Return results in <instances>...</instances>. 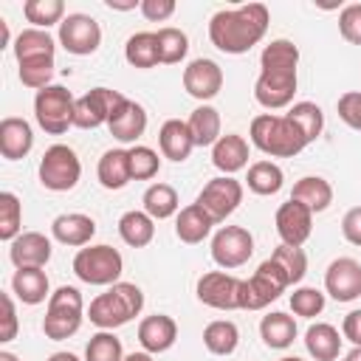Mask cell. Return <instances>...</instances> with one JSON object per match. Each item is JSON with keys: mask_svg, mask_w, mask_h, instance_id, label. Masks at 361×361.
I'll return each mask as SVG.
<instances>
[{"mask_svg": "<svg viewBox=\"0 0 361 361\" xmlns=\"http://www.w3.org/2000/svg\"><path fill=\"white\" fill-rule=\"evenodd\" d=\"M271 14L265 3L223 8L209 20V39L223 54H248L268 31Z\"/></svg>", "mask_w": 361, "mask_h": 361, "instance_id": "cell-1", "label": "cell"}, {"mask_svg": "<svg viewBox=\"0 0 361 361\" xmlns=\"http://www.w3.org/2000/svg\"><path fill=\"white\" fill-rule=\"evenodd\" d=\"M248 135H251V144L271 158H293L307 147L302 130L288 116H274V113L254 116Z\"/></svg>", "mask_w": 361, "mask_h": 361, "instance_id": "cell-2", "label": "cell"}, {"mask_svg": "<svg viewBox=\"0 0 361 361\" xmlns=\"http://www.w3.org/2000/svg\"><path fill=\"white\" fill-rule=\"evenodd\" d=\"M141 307H144L141 288L135 282H116L90 302L87 319L99 330H116V327L127 324L130 319H135L141 313Z\"/></svg>", "mask_w": 361, "mask_h": 361, "instance_id": "cell-3", "label": "cell"}, {"mask_svg": "<svg viewBox=\"0 0 361 361\" xmlns=\"http://www.w3.org/2000/svg\"><path fill=\"white\" fill-rule=\"evenodd\" d=\"M82 319H85V302H82L79 288L62 285V288H56L48 296V310H45V319H42V333L51 341H65V338H71L82 327Z\"/></svg>", "mask_w": 361, "mask_h": 361, "instance_id": "cell-4", "label": "cell"}, {"mask_svg": "<svg viewBox=\"0 0 361 361\" xmlns=\"http://www.w3.org/2000/svg\"><path fill=\"white\" fill-rule=\"evenodd\" d=\"M288 276L282 274V268L268 257L265 262H259V268L240 282V310H262L271 302H276L285 288H288Z\"/></svg>", "mask_w": 361, "mask_h": 361, "instance_id": "cell-5", "label": "cell"}, {"mask_svg": "<svg viewBox=\"0 0 361 361\" xmlns=\"http://www.w3.org/2000/svg\"><path fill=\"white\" fill-rule=\"evenodd\" d=\"M73 107H76V99L62 85H48L42 90H37V96H34L37 124L48 135H62L73 127Z\"/></svg>", "mask_w": 361, "mask_h": 361, "instance_id": "cell-6", "label": "cell"}, {"mask_svg": "<svg viewBox=\"0 0 361 361\" xmlns=\"http://www.w3.org/2000/svg\"><path fill=\"white\" fill-rule=\"evenodd\" d=\"M121 271L124 259L113 245H87L73 257V274L87 285H116Z\"/></svg>", "mask_w": 361, "mask_h": 361, "instance_id": "cell-7", "label": "cell"}, {"mask_svg": "<svg viewBox=\"0 0 361 361\" xmlns=\"http://www.w3.org/2000/svg\"><path fill=\"white\" fill-rule=\"evenodd\" d=\"M39 183L51 192H71L82 178V161L68 144H54L39 158Z\"/></svg>", "mask_w": 361, "mask_h": 361, "instance_id": "cell-8", "label": "cell"}, {"mask_svg": "<svg viewBox=\"0 0 361 361\" xmlns=\"http://www.w3.org/2000/svg\"><path fill=\"white\" fill-rule=\"evenodd\" d=\"M296 68H262L254 82V99L265 110H282L293 102Z\"/></svg>", "mask_w": 361, "mask_h": 361, "instance_id": "cell-9", "label": "cell"}, {"mask_svg": "<svg viewBox=\"0 0 361 361\" xmlns=\"http://www.w3.org/2000/svg\"><path fill=\"white\" fill-rule=\"evenodd\" d=\"M124 102V96L118 90H110V87H93L87 90L85 96L76 99V107H73V127L79 130H96L102 124L110 121L113 110Z\"/></svg>", "mask_w": 361, "mask_h": 361, "instance_id": "cell-10", "label": "cell"}, {"mask_svg": "<svg viewBox=\"0 0 361 361\" xmlns=\"http://www.w3.org/2000/svg\"><path fill=\"white\" fill-rule=\"evenodd\" d=\"M251 254H254V237L243 226H223L212 237V259L226 271L245 265Z\"/></svg>", "mask_w": 361, "mask_h": 361, "instance_id": "cell-11", "label": "cell"}, {"mask_svg": "<svg viewBox=\"0 0 361 361\" xmlns=\"http://www.w3.org/2000/svg\"><path fill=\"white\" fill-rule=\"evenodd\" d=\"M59 45L73 56H90L102 45V28L90 14H68L59 23Z\"/></svg>", "mask_w": 361, "mask_h": 361, "instance_id": "cell-12", "label": "cell"}, {"mask_svg": "<svg viewBox=\"0 0 361 361\" xmlns=\"http://www.w3.org/2000/svg\"><path fill=\"white\" fill-rule=\"evenodd\" d=\"M195 203H200V206L212 214L214 223H223V220H226L228 214H234L237 206L243 203V183L234 180L231 175L212 178V180L200 189V195H197Z\"/></svg>", "mask_w": 361, "mask_h": 361, "instance_id": "cell-13", "label": "cell"}, {"mask_svg": "<svg viewBox=\"0 0 361 361\" xmlns=\"http://www.w3.org/2000/svg\"><path fill=\"white\" fill-rule=\"evenodd\" d=\"M240 282L237 276L226 274V271H209L197 279V299L206 305V307H214V310H237L240 307Z\"/></svg>", "mask_w": 361, "mask_h": 361, "instance_id": "cell-14", "label": "cell"}, {"mask_svg": "<svg viewBox=\"0 0 361 361\" xmlns=\"http://www.w3.org/2000/svg\"><path fill=\"white\" fill-rule=\"evenodd\" d=\"M324 290L336 302H353L361 296V262L353 257H338L324 271Z\"/></svg>", "mask_w": 361, "mask_h": 361, "instance_id": "cell-15", "label": "cell"}, {"mask_svg": "<svg viewBox=\"0 0 361 361\" xmlns=\"http://www.w3.org/2000/svg\"><path fill=\"white\" fill-rule=\"evenodd\" d=\"M274 223H276V234L282 237L285 245H299V248H302V243H305V240L310 237V231H313V212H310L305 203L288 197V200L276 209Z\"/></svg>", "mask_w": 361, "mask_h": 361, "instance_id": "cell-16", "label": "cell"}, {"mask_svg": "<svg viewBox=\"0 0 361 361\" xmlns=\"http://www.w3.org/2000/svg\"><path fill=\"white\" fill-rule=\"evenodd\" d=\"M183 87L192 99H200V102H209L220 93L223 87V71L214 59H192L186 68H183Z\"/></svg>", "mask_w": 361, "mask_h": 361, "instance_id": "cell-17", "label": "cell"}, {"mask_svg": "<svg viewBox=\"0 0 361 361\" xmlns=\"http://www.w3.org/2000/svg\"><path fill=\"white\" fill-rule=\"evenodd\" d=\"M107 130H110V135H113L116 141L133 144V141H138V138L144 135V130H147V110H144L138 102H133V99L124 96V102L113 110V116H110V121H107Z\"/></svg>", "mask_w": 361, "mask_h": 361, "instance_id": "cell-18", "label": "cell"}, {"mask_svg": "<svg viewBox=\"0 0 361 361\" xmlns=\"http://www.w3.org/2000/svg\"><path fill=\"white\" fill-rule=\"evenodd\" d=\"M8 257L14 268H45L51 259V240L39 231H23L14 243H8Z\"/></svg>", "mask_w": 361, "mask_h": 361, "instance_id": "cell-19", "label": "cell"}, {"mask_svg": "<svg viewBox=\"0 0 361 361\" xmlns=\"http://www.w3.org/2000/svg\"><path fill=\"white\" fill-rule=\"evenodd\" d=\"M178 338V324L172 316L166 313H155V316H147L141 319L138 324V344L144 347V353L149 355H158V353H166Z\"/></svg>", "mask_w": 361, "mask_h": 361, "instance_id": "cell-20", "label": "cell"}, {"mask_svg": "<svg viewBox=\"0 0 361 361\" xmlns=\"http://www.w3.org/2000/svg\"><path fill=\"white\" fill-rule=\"evenodd\" d=\"M51 234L56 243L62 245H73V248H82L93 240L96 234V220L82 214V212H65V214H56L54 223H51Z\"/></svg>", "mask_w": 361, "mask_h": 361, "instance_id": "cell-21", "label": "cell"}, {"mask_svg": "<svg viewBox=\"0 0 361 361\" xmlns=\"http://www.w3.org/2000/svg\"><path fill=\"white\" fill-rule=\"evenodd\" d=\"M34 147V130L25 118L6 116L0 121V155L6 161H20L31 152Z\"/></svg>", "mask_w": 361, "mask_h": 361, "instance_id": "cell-22", "label": "cell"}, {"mask_svg": "<svg viewBox=\"0 0 361 361\" xmlns=\"http://www.w3.org/2000/svg\"><path fill=\"white\" fill-rule=\"evenodd\" d=\"M158 147H161V155L180 164L192 155L195 149V138L189 133V124L180 121V118H166L158 130Z\"/></svg>", "mask_w": 361, "mask_h": 361, "instance_id": "cell-23", "label": "cell"}, {"mask_svg": "<svg viewBox=\"0 0 361 361\" xmlns=\"http://www.w3.org/2000/svg\"><path fill=\"white\" fill-rule=\"evenodd\" d=\"M212 226H214V220H212V214L200 203H189V206H183L175 214V234L186 245L203 243L212 234Z\"/></svg>", "mask_w": 361, "mask_h": 361, "instance_id": "cell-24", "label": "cell"}, {"mask_svg": "<svg viewBox=\"0 0 361 361\" xmlns=\"http://www.w3.org/2000/svg\"><path fill=\"white\" fill-rule=\"evenodd\" d=\"M212 164L223 175H234L248 164V141L237 133L220 135V141L212 147Z\"/></svg>", "mask_w": 361, "mask_h": 361, "instance_id": "cell-25", "label": "cell"}, {"mask_svg": "<svg viewBox=\"0 0 361 361\" xmlns=\"http://www.w3.org/2000/svg\"><path fill=\"white\" fill-rule=\"evenodd\" d=\"M96 175H99V183L104 189H124L133 180V172H130V149H118V147L107 149L99 158Z\"/></svg>", "mask_w": 361, "mask_h": 361, "instance_id": "cell-26", "label": "cell"}, {"mask_svg": "<svg viewBox=\"0 0 361 361\" xmlns=\"http://www.w3.org/2000/svg\"><path fill=\"white\" fill-rule=\"evenodd\" d=\"M305 347L316 361H336L338 353H341V336L333 324L316 322L305 333Z\"/></svg>", "mask_w": 361, "mask_h": 361, "instance_id": "cell-27", "label": "cell"}, {"mask_svg": "<svg viewBox=\"0 0 361 361\" xmlns=\"http://www.w3.org/2000/svg\"><path fill=\"white\" fill-rule=\"evenodd\" d=\"M290 197L305 203L313 214H319V212H324L333 203V186L324 178H319V175H305V178H299L293 183Z\"/></svg>", "mask_w": 361, "mask_h": 361, "instance_id": "cell-28", "label": "cell"}, {"mask_svg": "<svg viewBox=\"0 0 361 361\" xmlns=\"http://www.w3.org/2000/svg\"><path fill=\"white\" fill-rule=\"evenodd\" d=\"M11 290L23 305H39L48 296V274L42 268H17L11 276Z\"/></svg>", "mask_w": 361, "mask_h": 361, "instance_id": "cell-29", "label": "cell"}, {"mask_svg": "<svg viewBox=\"0 0 361 361\" xmlns=\"http://www.w3.org/2000/svg\"><path fill=\"white\" fill-rule=\"evenodd\" d=\"M259 336H262V344L271 347V350H288L296 338V322L293 316L282 313V310H274L268 316H262L259 322Z\"/></svg>", "mask_w": 361, "mask_h": 361, "instance_id": "cell-30", "label": "cell"}, {"mask_svg": "<svg viewBox=\"0 0 361 361\" xmlns=\"http://www.w3.org/2000/svg\"><path fill=\"white\" fill-rule=\"evenodd\" d=\"M118 237H121L127 245H133V248H144V245H149L152 237H155V220H152L147 212H138V209L124 212V214L118 217Z\"/></svg>", "mask_w": 361, "mask_h": 361, "instance_id": "cell-31", "label": "cell"}, {"mask_svg": "<svg viewBox=\"0 0 361 361\" xmlns=\"http://www.w3.org/2000/svg\"><path fill=\"white\" fill-rule=\"evenodd\" d=\"M54 51H56V42L42 28H23L14 37V56H17V62L39 59V56H54Z\"/></svg>", "mask_w": 361, "mask_h": 361, "instance_id": "cell-32", "label": "cell"}, {"mask_svg": "<svg viewBox=\"0 0 361 361\" xmlns=\"http://www.w3.org/2000/svg\"><path fill=\"white\" fill-rule=\"evenodd\" d=\"M124 59L133 65V68H155L161 62V51H158V37L155 31H138L127 39L124 45Z\"/></svg>", "mask_w": 361, "mask_h": 361, "instance_id": "cell-33", "label": "cell"}, {"mask_svg": "<svg viewBox=\"0 0 361 361\" xmlns=\"http://www.w3.org/2000/svg\"><path fill=\"white\" fill-rule=\"evenodd\" d=\"M189 133L195 138V147H214L220 141V113L212 104H200L189 116Z\"/></svg>", "mask_w": 361, "mask_h": 361, "instance_id": "cell-34", "label": "cell"}, {"mask_svg": "<svg viewBox=\"0 0 361 361\" xmlns=\"http://www.w3.org/2000/svg\"><path fill=\"white\" fill-rule=\"evenodd\" d=\"M203 344L212 355H231L240 344V330L228 319H214L203 330Z\"/></svg>", "mask_w": 361, "mask_h": 361, "instance_id": "cell-35", "label": "cell"}, {"mask_svg": "<svg viewBox=\"0 0 361 361\" xmlns=\"http://www.w3.org/2000/svg\"><path fill=\"white\" fill-rule=\"evenodd\" d=\"M141 203H144V212L152 220H166V217L178 214V206H180L178 203V192L169 183H152V186H147Z\"/></svg>", "mask_w": 361, "mask_h": 361, "instance_id": "cell-36", "label": "cell"}, {"mask_svg": "<svg viewBox=\"0 0 361 361\" xmlns=\"http://www.w3.org/2000/svg\"><path fill=\"white\" fill-rule=\"evenodd\" d=\"M245 183H248V189H251L254 195L268 197V195H276V192L282 189L285 175H282V169H279L274 161H257V164L248 166Z\"/></svg>", "mask_w": 361, "mask_h": 361, "instance_id": "cell-37", "label": "cell"}, {"mask_svg": "<svg viewBox=\"0 0 361 361\" xmlns=\"http://www.w3.org/2000/svg\"><path fill=\"white\" fill-rule=\"evenodd\" d=\"M285 116L302 130V135H305L307 144H313V141L322 135V130H324V113H322V107L313 104V102H296Z\"/></svg>", "mask_w": 361, "mask_h": 361, "instance_id": "cell-38", "label": "cell"}, {"mask_svg": "<svg viewBox=\"0 0 361 361\" xmlns=\"http://www.w3.org/2000/svg\"><path fill=\"white\" fill-rule=\"evenodd\" d=\"M23 14L34 28L48 31V25H56L65 20V3L62 0H25Z\"/></svg>", "mask_w": 361, "mask_h": 361, "instance_id": "cell-39", "label": "cell"}, {"mask_svg": "<svg viewBox=\"0 0 361 361\" xmlns=\"http://www.w3.org/2000/svg\"><path fill=\"white\" fill-rule=\"evenodd\" d=\"M23 234V206L14 192H0V240L14 243Z\"/></svg>", "mask_w": 361, "mask_h": 361, "instance_id": "cell-40", "label": "cell"}, {"mask_svg": "<svg viewBox=\"0 0 361 361\" xmlns=\"http://www.w3.org/2000/svg\"><path fill=\"white\" fill-rule=\"evenodd\" d=\"M155 37H158V51H161V62H164V65H178V62L186 56V51H189V37H186L180 28L164 25V28L155 31Z\"/></svg>", "mask_w": 361, "mask_h": 361, "instance_id": "cell-41", "label": "cell"}, {"mask_svg": "<svg viewBox=\"0 0 361 361\" xmlns=\"http://www.w3.org/2000/svg\"><path fill=\"white\" fill-rule=\"evenodd\" d=\"M271 259L282 268V274L288 276V282L290 285H296V282H302L305 279V274H307V257H305V251L299 248V245H276L274 248V254H271Z\"/></svg>", "mask_w": 361, "mask_h": 361, "instance_id": "cell-42", "label": "cell"}, {"mask_svg": "<svg viewBox=\"0 0 361 361\" xmlns=\"http://www.w3.org/2000/svg\"><path fill=\"white\" fill-rule=\"evenodd\" d=\"M85 361H124L121 338L113 330H99L85 347Z\"/></svg>", "mask_w": 361, "mask_h": 361, "instance_id": "cell-43", "label": "cell"}, {"mask_svg": "<svg viewBox=\"0 0 361 361\" xmlns=\"http://www.w3.org/2000/svg\"><path fill=\"white\" fill-rule=\"evenodd\" d=\"M299 48L290 39H271L259 54V68H296Z\"/></svg>", "mask_w": 361, "mask_h": 361, "instance_id": "cell-44", "label": "cell"}, {"mask_svg": "<svg viewBox=\"0 0 361 361\" xmlns=\"http://www.w3.org/2000/svg\"><path fill=\"white\" fill-rule=\"evenodd\" d=\"M20 65V82L25 87H34V90H42L51 85V76H54V56H39V59H25V62H17Z\"/></svg>", "mask_w": 361, "mask_h": 361, "instance_id": "cell-45", "label": "cell"}, {"mask_svg": "<svg viewBox=\"0 0 361 361\" xmlns=\"http://www.w3.org/2000/svg\"><path fill=\"white\" fill-rule=\"evenodd\" d=\"M161 169V158L152 147H144V144H135L130 147V172H133V180H149L155 178Z\"/></svg>", "mask_w": 361, "mask_h": 361, "instance_id": "cell-46", "label": "cell"}, {"mask_svg": "<svg viewBox=\"0 0 361 361\" xmlns=\"http://www.w3.org/2000/svg\"><path fill=\"white\" fill-rule=\"evenodd\" d=\"M290 310L302 319H313L324 310V293L316 288H296L290 293Z\"/></svg>", "mask_w": 361, "mask_h": 361, "instance_id": "cell-47", "label": "cell"}, {"mask_svg": "<svg viewBox=\"0 0 361 361\" xmlns=\"http://www.w3.org/2000/svg\"><path fill=\"white\" fill-rule=\"evenodd\" d=\"M338 31L350 45H361V3H350L341 8Z\"/></svg>", "mask_w": 361, "mask_h": 361, "instance_id": "cell-48", "label": "cell"}, {"mask_svg": "<svg viewBox=\"0 0 361 361\" xmlns=\"http://www.w3.org/2000/svg\"><path fill=\"white\" fill-rule=\"evenodd\" d=\"M336 110H338V118L353 127V130H361V90H347L338 96L336 102Z\"/></svg>", "mask_w": 361, "mask_h": 361, "instance_id": "cell-49", "label": "cell"}, {"mask_svg": "<svg viewBox=\"0 0 361 361\" xmlns=\"http://www.w3.org/2000/svg\"><path fill=\"white\" fill-rule=\"evenodd\" d=\"M138 11L149 20V23H164L175 14V0H141Z\"/></svg>", "mask_w": 361, "mask_h": 361, "instance_id": "cell-50", "label": "cell"}, {"mask_svg": "<svg viewBox=\"0 0 361 361\" xmlns=\"http://www.w3.org/2000/svg\"><path fill=\"white\" fill-rule=\"evenodd\" d=\"M0 302H3V327H0V341L6 344V341H11V338L17 336V310H14V299H11V293H3V296H0Z\"/></svg>", "mask_w": 361, "mask_h": 361, "instance_id": "cell-51", "label": "cell"}, {"mask_svg": "<svg viewBox=\"0 0 361 361\" xmlns=\"http://www.w3.org/2000/svg\"><path fill=\"white\" fill-rule=\"evenodd\" d=\"M341 234L350 245H361V206H353L341 220Z\"/></svg>", "mask_w": 361, "mask_h": 361, "instance_id": "cell-52", "label": "cell"}, {"mask_svg": "<svg viewBox=\"0 0 361 361\" xmlns=\"http://www.w3.org/2000/svg\"><path fill=\"white\" fill-rule=\"evenodd\" d=\"M341 336L347 341H353L355 347H361V307L358 310H350L341 322Z\"/></svg>", "mask_w": 361, "mask_h": 361, "instance_id": "cell-53", "label": "cell"}, {"mask_svg": "<svg viewBox=\"0 0 361 361\" xmlns=\"http://www.w3.org/2000/svg\"><path fill=\"white\" fill-rule=\"evenodd\" d=\"M141 3H135V0H130V3H116V0H107V8H113V11H133V8H138Z\"/></svg>", "mask_w": 361, "mask_h": 361, "instance_id": "cell-54", "label": "cell"}, {"mask_svg": "<svg viewBox=\"0 0 361 361\" xmlns=\"http://www.w3.org/2000/svg\"><path fill=\"white\" fill-rule=\"evenodd\" d=\"M124 361H152V355L149 353H130V355H124Z\"/></svg>", "mask_w": 361, "mask_h": 361, "instance_id": "cell-55", "label": "cell"}, {"mask_svg": "<svg viewBox=\"0 0 361 361\" xmlns=\"http://www.w3.org/2000/svg\"><path fill=\"white\" fill-rule=\"evenodd\" d=\"M0 37H3V42H0V48H6L8 45V23L0 17Z\"/></svg>", "mask_w": 361, "mask_h": 361, "instance_id": "cell-56", "label": "cell"}, {"mask_svg": "<svg viewBox=\"0 0 361 361\" xmlns=\"http://www.w3.org/2000/svg\"><path fill=\"white\" fill-rule=\"evenodd\" d=\"M48 361H79V358H76L73 353H54Z\"/></svg>", "mask_w": 361, "mask_h": 361, "instance_id": "cell-57", "label": "cell"}, {"mask_svg": "<svg viewBox=\"0 0 361 361\" xmlns=\"http://www.w3.org/2000/svg\"><path fill=\"white\" fill-rule=\"evenodd\" d=\"M341 361H361V347H355V350H350V353H347V355H344Z\"/></svg>", "mask_w": 361, "mask_h": 361, "instance_id": "cell-58", "label": "cell"}, {"mask_svg": "<svg viewBox=\"0 0 361 361\" xmlns=\"http://www.w3.org/2000/svg\"><path fill=\"white\" fill-rule=\"evenodd\" d=\"M0 361H20L14 353H8V350H0Z\"/></svg>", "mask_w": 361, "mask_h": 361, "instance_id": "cell-59", "label": "cell"}, {"mask_svg": "<svg viewBox=\"0 0 361 361\" xmlns=\"http://www.w3.org/2000/svg\"><path fill=\"white\" fill-rule=\"evenodd\" d=\"M279 361H302V358H296V355H285V358H279Z\"/></svg>", "mask_w": 361, "mask_h": 361, "instance_id": "cell-60", "label": "cell"}]
</instances>
